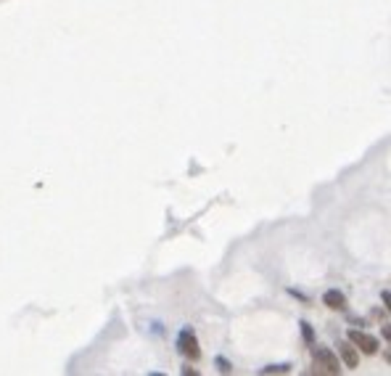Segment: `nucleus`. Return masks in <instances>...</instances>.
Wrapping results in <instances>:
<instances>
[{
	"label": "nucleus",
	"instance_id": "f03ea898",
	"mask_svg": "<svg viewBox=\"0 0 391 376\" xmlns=\"http://www.w3.org/2000/svg\"><path fill=\"white\" fill-rule=\"evenodd\" d=\"M349 342L354 344L357 350H362V353H368V355L378 353V339H376V337H370V334H365V332H357V329H352V332H349Z\"/></svg>",
	"mask_w": 391,
	"mask_h": 376
},
{
	"label": "nucleus",
	"instance_id": "39448f33",
	"mask_svg": "<svg viewBox=\"0 0 391 376\" xmlns=\"http://www.w3.org/2000/svg\"><path fill=\"white\" fill-rule=\"evenodd\" d=\"M338 353H341V358H344V363H347L349 368H354V365H357V347H354L352 342L338 344Z\"/></svg>",
	"mask_w": 391,
	"mask_h": 376
},
{
	"label": "nucleus",
	"instance_id": "f257e3e1",
	"mask_svg": "<svg viewBox=\"0 0 391 376\" xmlns=\"http://www.w3.org/2000/svg\"><path fill=\"white\" fill-rule=\"evenodd\" d=\"M315 374H323V376L341 374V363H338V358L328 347H317L315 350Z\"/></svg>",
	"mask_w": 391,
	"mask_h": 376
},
{
	"label": "nucleus",
	"instance_id": "20e7f679",
	"mask_svg": "<svg viewBox=\"0 0 391 376\" xmlns=\"http://www.w3.org/2000/svg\"><path fill=\"white\" fill-rule=\"evenodd\" d=\"M323 302H326L331 310H347V297L341 294V292H336V289H331V292H326V297H323Z\"/></svg>",
	"mask_w": 391,
	"mask_h": 376
},
{
	"label": "nucleus",
	"instance_id": "7ed1b4c3",
	"mask_svg": "<svg viewBox=\"0 0 391 376\" xmlns=\"http://www.w3.org/2000/svg\"><path fill=\"white\" fill-rule=\"evenodd\" d=\"M177 347H180V353H183L185 358H191V361H196V358L201 355L198 339H196V334L191 332V329H185V332L180 334V339H177Z\"/></svg>",
	"mask_w": 391,
	"mask_h": 376
}]
</instances>
